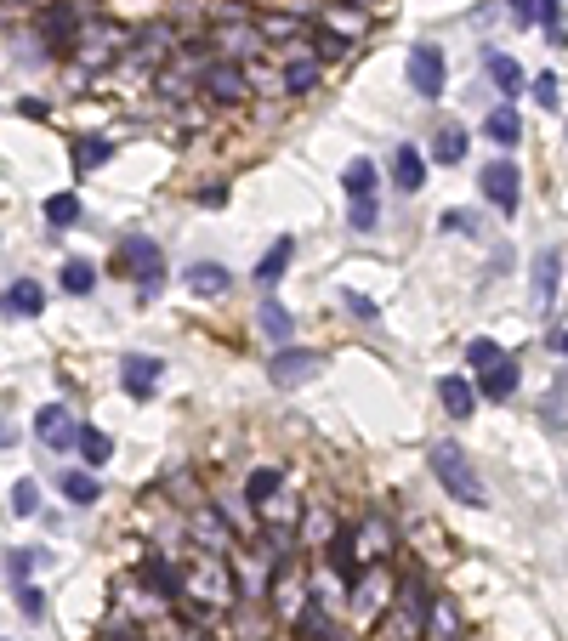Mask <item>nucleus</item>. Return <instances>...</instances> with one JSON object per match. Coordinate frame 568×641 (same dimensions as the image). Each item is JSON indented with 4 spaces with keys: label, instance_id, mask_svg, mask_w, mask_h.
Here are the masks:
<instances>
[{
    "label": "nucleus",
    "instance_id": "37998d69",
    "mask_svg": "<svg viewBox=\"0 0 568 641\" xmlns=\"http://www.w3.org/2000/svg\"><path fill=\"white\" fill-rule=\"evenodd\" d=\"M18 613H23L29 624H35L40 613H46V590H35V585H18Z\"/></svg>",
    "mask_w": 568,
    "mask_h": 641
},
{
    "label": "nucleus",
    "instance_id": "09e8293b",
    "mask_svg": "<svg viewBox=\"0 0 568 641\" xmlns=\"http://www.w3.org/2000/svg\"><path fill=\"white\" fill-rule=\"evenodd\" d=\"M347 52V40H336V35H319L313 40V57H341Z\"/></svg>",
    "mask_w": 568,
    "mask_h": 641
},
{
    "label": "nucleus",
    "instance_id": "f8f14e48",
    "mask_svg": "<svg viewBox=\"0 0 568 641\" xmlns=\"http://www.w3.org/2000/svg\"><path fill=\"white\" fill-rule=\"evenodd\" d=\"M421 182H426L421 148H415V142H398V148H392V188H398V193H421Z\"/></svg>",
    "mask_w": 568,
    "mask_h": 641
},
{
    "label": "nucleus",
    "instance_id": "49530a36",
    "mask_svg": "<svg viewBox=\"0 0 568 641\" xmlns=\"http://www.w3.org/2000/svg\"><path fill=\"white\" fill-rule=\"evenodd\" d=\"M375 227V199H353V233H370Z\"/></svg>",
    "mask_w": 568,
    "mask_h": 641
},
{
    "label": "nucleus",
    "instance_id": "a19ab883",
    "mask_svg": "<svg viewBox=\"0 0 568 641\" xmlns=\"http://www.w3.org/2000/svg\"><path fill=\"white\" fill-rule=\"evenodd\" d=\"M35 562H40V551H29V545H23V551H12V556H6V579H12V585H29Z\"/></svg>",
    "mask_w": 568,
    "mask_h": 641
},
{
    "label": "nucleus",
    "instance_id": "39448f33",
    "mask_svg": "<svg viewBox=\"0 0 568 641\" xmlns=\"http://www.w3.org/2000/svg\"><path fill=\"white\" fill-rule=\"evenodd\" d=\"M404 74H409V91H415V97H426V103L444 97V52H438V46H415Z\"/></svg>",
    "mask_w": 568,
    "mask_h": 641
},
{
    "label": "nucleus",
    "instance_id": "412c9836",
    "mask_svg": "<svg viewBox=\"0 0 568 641\" xmlns=\"http://www.w3.org/2000/svg\"><path fill=\"white\" fill-rule=\"evenodd\" d=\"M290 261H296V239H279V244H273V250L262 256V267H256V284H262V290H273Z\"/></svg>",
    "mask_w": 568,
    "mask_h": 641
},
{
    "label": "nucleus",
    "instance_id": "6ab92c4d",
    "mask_svg": "<svg viewBox=\"0 0 568 641\" xmlns=\"http://www.w3.org/2000/svg\"><path fill=\"white\" fill-rule=\"evenodd\" d=\"M353 539H358V556H370V562H375V556L392 545V528H387V517L375 511V517H364V522L353 528Z\"/></svg>",
    "mask_w": 568,
    "mask_h": 641
},
{
    "label": "nucleus",
    "instance_id": "1a4fd4ad",
    "mask_svg": "<svg viewBox=\"0 0 568 641\" xmlns=\"http://www.w3.org/2000/svg\"><path fill=\"white\" fill-rule=\"evenodd\" d=\"M472 375H478V392H483V398L506 403V398L517 392V375H523V369H517V358H512V352H500V358H489V364H483V369H472Z\"/></svg>",
    "mask_w": 568,
    "mask_h": 641
},
{
    "label": "nucleus",
    "instance_id": "7ed1b4c3",
    "mask_svg": "<svg viewBox=\"0 0 568 641\" xmlns=\"http://www.w3.org/2000/svg\"><path fill=\"white\" fill-rule=\"evenodd\" d=\"M478 188H483V199H489L500 216H517V205H523V176H517L512 159H489V165L478 171Z\"/></svg>",
    "mask_w": 568,
    "mask_h": 641
},
{
    "label": "nucleus",
    "instance_id": "79ce46f5",
    "mask_svg": "<svg viewBox=\"0 0 568 641\" xmlns=\"http://www.w3.org/2000/svg\"><path fill=\"white\" fill-rule=\"evenodd\" d=\"M534 6H540V23H546V35L563 46V40H568V29H563V6H557V0H534Z\"/></svg>",
    "mask_w": 568,
    "mask_h": 641
},
{
    "label": "nucleus",
    "instance_id": "bb28decb",
    "mask_svg": "<svg viewBox=\"0 0 568 641\" xmlns=\"http://www.w3.org/2000/svg\"><path fill=\"white\" fill-rule=\"evenodd\" d=\"M74 449H80V460H86L91 471L114 460V443H108V432H97V426H80V443H74Z\"/></svg>",
    "mask_w": 568,
    "mask_h": 641
},
{
    "label": "nucleus",
    "instance_id": "9b49d317",
    "mask_svg": "<svg viewBox=\"0 0 568 641\" xmlns=\"http://www.w3.org/2000/svg\"><path fill=\"white\" fill-rule=\"evenodd\" d=\"M199 91L216 97V103H239L245 97V74H239V63H205L199 69Z\"/></svg>",
    "mask_w": 568,
    "mask_h": 641
},
{
    "label": "nucleus",
    "instance_id": "20e7f679",
    "mask_svg": "<svg viewBox=\"0 0 568 641\" xmlns=\"http://www.w3.org/2000/svg\"><path fill=\"white\" fill-rule=\"evenodd\" d=\"M319 369H324V352H313V347H279V352H273V364H267V381L279 386V392H296V386H307Z\"/></svg>",
    "mask_w": 568,
    "mask_h": 641
},
{
    "label": "nucleus",
    "instance_id": "9d476101",
    "mask_svg": "<svg viewBox=\"0 0 568 641\" xmlns=\"http://www.w3.org/2000/svg\"><path fill=\"white\" fill-rule=\"evenodd\" d=\"M324 568L336 573V579H341L347 590L358 585V573H364V562H358V539H353V528H341V534H330V545H324Z\"/></svg>",
    "mask_w": 568,
    "mask_h": 641
},
{
    "label": "nucleus",
    "instance_id": "5701e85b",
    "mask_svg": "<svg viewBox=\"0 0 568 641\" xmlns=\"http://www.w3.org/2000/svg\"><path fill=\"white\" fill-rule=\"evenodd\" d=\"M194 534L199 539H205V551H228V522H222V517H216V505H199V511H194Z\"/></svg>",
    "mask_w": 568,
    "mask_h": 641
},
{
    "label": "nucleus",
    "instance_id": "de8ad7c7",
    "mask_svg": "<svg viewBox=\"0 0 568 641\" xmlns=\"http://www.w3.org/2000/svg\"><path fill=\"white\" fill-rule=\"evenodd\" d=\"M341 307H347V312H358L364 324H370V318H375V307H370V301H364V295H353V290H341Z\"/></svg>",
    "mask_w": 568,
    "mask_h": 641
},
{
    "label": "nucleus",
    "instance_id": "f704fd0d",
    "mask_svg": "<svg viewBox=\"0 0 568 641\" xmlns=\"http://www.w3.org/2000/svg\"><path fill=\"white\" fill-rule=\"evenodd\" d=\"M108 159H114V142L108 137H86L80 148H74V165H80V171H97V165H108Z\"/></svg>",
    "mask_w": 568,
    "mask_h": 641
},
{
    "label": "nucleus",
    "instance_id": "58836bf2",
    "mask_svg": "<svg viewBox=\"0 0 568 641\" xmlns=\"http://www.w3.org/2000/svg\"><path fill=\"white\" fill-rule=\"evenodd\" d=\"M444 233H466V239H478V233H489V227H483L478 210H444Z\"/></svg>",
    "mask_w": 568,
    "mask_h": 641
},
{
    "label": "nucleus",
    "instance_id": "a878e982",
    "mask_svg": "<svg viewBox=\"0 0 568 641\" xmlns=\"http://www.w3.org/2000/svg\"><path fill=\"white\" fill-rule=\"evenodd\" d=\"M341 193H347V199H375V165L370 159H353V165L341 171Z\"/></svg>",
    "mask_w": 568,
    "mask_h": 641
},
{
    "label": "nucleus",
    "instance_id": "8fccbe9b",
    "mask_svg": "<svg viewBox=\"0 0 568 641\" xmlns=\"http://www.w3.org/2000/svg\"><path fill=\"white\" fill-rule=\"evenodd\" d=\"M199 205L222 210V205H228V188H222V182H211V188H199Z\"/></svg>",
    "mask_w": 568,
    "mask_h": 641
},
{
    "label": "nucleus",
    "instance_id": "dca6fc26",
    "mask_svg": "<svg viewBox=\"0 0 568 641\" xmlns=\"http://www.w3.org/2000/svg\"><path fill=\"white\" fill-rule=\"evenodd\" d=\"M466 159V131L455 120H444L432 131V165H461Z\"/></svg>",
    "mask_w": 568,
    "mask_h": 641
},
{
    "label": "nucleus",
    "instance_id": "aec40b11",
    "mask_svg": "<svg viewBox=\"0 0 568 641\" xmlns=\"http://www.w3.org/2000/svg\"><path fill=\"white\" fill-rule=\"evenodd\" d=\"M46 307V290H40L35 278H18L12 290H6V312H18V318H40Z\"/></svg>",
    "mask_w": 568,
    "mask_h": 641
},
{
    "label": "nucleus",
    "instance_id": "c9c22d12",
    "mask_svg": "<svg viewBox=\"0 0 568 641\" xmlns=\"http://www.w3.org/2000/svg\"><path fill=\"white\" fill-rule=\"evenodd\" d=\"M296 630H302L307 641H336L330 636V619H324V602H307L302 619H296Z\"/></svg>",
    "mask_w": 568,
    "mask_h": 641
},
{
    "label": "nucleus",
    "instance_id": "2eb2a0df",
    "mask_svg": "<svg viewBox=\"0 0 568 641\" xmlns=\"http://www.w3.org/2000/svg\"><path fill=\"white\" fill-rule=\"evenodd\" d=\"M46 40H52V46H74V40H80V12H74L69 0L46 6Z\"/></svg>",
    "mask_w": 568,
    "mask_h": 641
},
{
    "label": "nucleus",
    "instance_id": "393cba45",
    "mask_svg": "<svg viewBox=\"0 0 568 641\" xmlns=\"http://www.w3.org/2000/svg\"><path fill=\"white\" fill-rule=\"evenodd\" d=\"M483 69H489V80H495L506 97H517V91H523V69H517L506 52H483Z\"/></svg>",
    "mask_w": 568,
    "mask_h": 641
},
{
    "label": "nucleus",
    "instance_id": "c756f323",
    "mask_svg": "<svg viewBox=\"0 0 568 641\" xmlns=\"http://www.w3.org/2000/svg\"><path fill=\"white\" fill-rule=\"evenodd\" d=\"M57 488H63V500H74V505H91L97 500V477H91V471H57Z\"/></svg>",
    "mask_w": 568,
    "mask_h": 641
},
{
    "label": "nucleus",
    "instance_id": "4be33fe9",
    "mask_svg": "<svg viewBox=\"0 0 568 641\" xmlns=\"http://www.w3.org/2000/svg\"><path fill=\"white\" fill-rule=\"evenodd\" d=\"M256 330H262L267 341H279V347H284V341H290V335H296V324H290V312H284L279 301H273V295H267V301H262V312H256Z\"/></svg>",
    "mask_w": 568,
    "mask_h": 641
},
{
    "label": "nucleus",
    "instance_id": "473e14b6",
    "mask_svg": "<svg viewBox=\"0 0 568 641\" xmlns=\"http://www.w3.org/2000/svg\"><path fill=\"white\" fill-rule=\"evenodd\" d=\"M74 46H80L91 63H103L108 46H120V35H108V23H91V29H80V40H74Z\"/></svg>",
    "mask_w": 568,
    "mask_h": 641
},
{
    "label": "nucleus",
    "instance_id": "a211bd4d",
    "mask_svg": "<svg viewBox=\"0 0 568 641\" xmlns=\"http://www.w3.org/2000/svg\"><path fill=\"white\" fill-rule=\"evenodd\" d=\"M228 284H233V273L222 261H194V267H188V290L194 295H222Z\"/></svg>",
    "mask_w": 568,
    "mask_h": 641
},
{
    "label": "nucleus",
    "instance_id": "423d86ee",
    "mask_svg": "<svg viewBox=\"0 0 568 641\" xmlns=\"http://www.w3.org/2000/svg\"><path fill=\"white\" fill-rule=\"evenodd\" d=\"M142 585L154 590V596H160L165 607H182V602H188V579H182V573L171 568V562H165L160 551H148V556H142Z\"/></svg>",
    "mask_w": 568,
    "mask_h": 641
},
{
    "label": "nucleus",
    "instance_id": "cd10ccee",
    "mask_svg": "<svg viewBox=\"0 0 568 641\" xmlns=\"http://www.w3.org/2000/svg\"><path fill=\"white\" fill-rule=\"evenodd\" d=\"M57 284H63L69 295H91V290H97V267L80 261V256H69V261H63V273H57Z\"/></svg>",
    "mask_w": 568,
    "mask_h": 641
},
{
    "label": "nucleus",
    "instance_id": "e433bc0d",
    "mask_svg": "<svg viewBox=\"0 0 568 641\" xmlns=\"http://www.w3.org/2000/svg\"><path fill=\"white\" fill-rule=\"evenodd\" d=\"M165 46H171V29H142V35H137V57H142V63H165V57H171Z\"/></svg>",
    "mask_w": 568,
    "mask_h": 641
},
{
    "label": "nucleus",
    "instance_id": "0eeeda50",
    "mask_svg": "<svg viewBox=\"0 0 568 641\" xmlns=\"http://www.w3.org/2000/svg\"><path fill=\"white\" fill-rule=\"evenodd\" d=\"M35 437L46 443V449H57V454H69L74 443H80V420L63 409V403H46L35 415Z\"/></svg>",
    "mask_w": 568,
    "mask_h": 641
},
{
    "label": "nucleus",
    "instance_id": "6e6552de",
    "mask_svg": "<svg viewBox=\"0 0 568 641\" xmlns=\"http://www.w3.org/2000/svg\"><path fill=\"white\" fill-rule=\"evenodd\" d=\"M160 375H165V364H160V358H148V352H125V358H120V386L137 403L160 392Z\"/></svg>",
    "mask_w": 568,
    "mask_h": 641
},
{
    "label": "nucleus",
    "instance_id": "72a5a7b5",
    "mask_svg": "<svg viewBox=\"0 0 568 641\" xmlns=\"http://www.w3.org/2000/svg\"><path fill=\"white\" fill-rule=\"evenodd\" d=\"M313 86H319V57H302V63L284 69V91H290V97H302V91H313Z\"/></svg>",
    "mask_w": 568,
    "mask_h": 641
},
{
    "label": "nucleus",
    "instance_id": "f03ea898",
    "mask_svg": "<svg viewBox=\"0 0 568 641\" xmlns=\"http://www.w3.org/2000/svg\"><path fill=\"white\" fill-rule=\"evenodd\" d=\"M120 267H131V278L142 284V295H154L165 284V256L148 233H125L120 239Z\"/></svg>",
    "mask_w": 568,
    "mask_h": 641
},
{
    "label": "nucleus",
    "instance_id": "b1692460",
    "mask_svg": "<svg viewBox=\"0 0 568 641\" xmlns=\"http://www.w3.org/2000/svg\"><path fill=\"white\" fill-rule=\"evenodd\" d=\"M438 398H444V409L455 420H466L472 409H478V398H472V386H466L461 375H444V381H438Z\"/></svg>",
    "mask_w": 568,
    "mask_h": 641
},
{
    "label": "nucleus",
    "instance_id": "a18cd8bd",
    "mask_svg": "<svg viewBox=\"0 0 568 641\" xmlns=\"http://www.w3.org/2000/svg\"><path fill=\"white\" fill-rule=\"evenodd\" d=\"M534 103H540V108L563 103V97H557V74H540V80H534Z\"/></svg>",
    "mask_w": 568,
    "mask_h": 641
},
{
    "label": "nucleus",
    "instance_id": "ddd939ff",
    "mask_svg": "<svg viewBox=\"0 0 568 641\" xmlns=\"http://www.w3.org/2000/svg\"><path fill=\"white\" fill-rule=\"evenodd\" d=\"M557 273H563V250H540L534 256V307L551 312V301H557Z\"/></svg>",
    "mask_w": 568,
    "mask_h": 641
},
{
    "label": "nucleus",
    "instance_id": "c03bdc74",
    "mask_svg": "<svg viewBox=\"0 0 568 641\" xmlns=\"http://www.w3.org/2000/svg\"><path fill=\"white\" fill-rule=\"evenodd\" d=\"M506 18H512L517 29H534V23H540V6H534V0H506Z\"/></svg>",
    "mask_w": 568,
    "mask_h": 641
},
{
    "label": "nucleus",
    "instance_id": "c85d7f7f",
    "mask_svg": "<svg viewBox=\"0 0 568 641\" xmlns=\"http://www.w3.org/2000/svg\"><path fill=\"white\" fill-rule=\"evenodd\" d=\"M432 602H438V596H426V585L421 579H415V573H409L404 585H398V607H404L409 619L415 624H426V613H432Z\"/></svg>",
    "mask_w": 568,
    "mask_h": 641
},
{
    "label": "nucleus",
    "instance_id": "4468645a",
    "mask_svg": "<svg viewBox=\"0 0 568 641\" xmlns=\"http://www.w3.org/2000/svg\"><path fill=\"white\" fill-rule=\"evenodd\" d=\"M262 29H256V23H245V18H233L228 29H222V35H216V46H222V52H228V63L233 57H256L262 52Z\"/></svg>",
    "mask_w": 568,
    "mask_h": 641
},
{
    "label": "nucleus",
    "instance_id": "f3484780",
    "mask_svg": "<svg viewBox=\"0 0 568 641\" xmlns=\"http://www.w3.org/2000/svg\"><path fill=\"white\" fill-rule=\"evenodd\" d=\"M483 137L500 142V148H517V137H523V120H517V108H512V103L489 108V120H483Z\"/></svg>",
    "mask_w": 568,
    "mask_h": 641
},
{
    "label": "nucleus",
    "instance_id": "f257e3e1",
    "mask_svg": "<svg viewBox=\"0 0 568 641\" xmlns=\"http://www.w3.org/2000/svg\"><path fill=\"white\" fill-rule=\"evenodd\" d=\"M426 460H432V477H438V483H444L461 505H489V488H483L478 466L466 460L461 443H449V437H444V443H432V454H426Z\"/></svg>",
    "mask_w": 568,
    "mask_h": 641
},
{
    "label": "nucleus",
    "instance_id": "4c0bfd02",
    "mask_svg": "<svg viewBox=\"0 0 568 641\" xmlns=\"http://www.w3.org/2000/svg\"><path fill=\"white\" fill-rule=\"evenodd\" d=\"M46 222H52V227H74V222H80V199H74V193H52V199H46Z\"/></svg>",
    "mask_w": 568,
    "mask_h": 641
},
{
    "label": "nucleus",
    "instance_id": "2f4dec72",
    "mask_svg": "<svg viewBox=\"0 0 568 641\" xmlns=\"http://www.w3.org/2000/svg\"><path fill=\"white\" fill-rule=\"evenodd\" d=\"M284 488V471L279 466H262V471H250V483H245V500L250 505H267L273 494Z\"/></svg>",
    "mask_w": 568,
    "mask_h": 641
},
{
    "label": "nucleus",
    "instance_id": "3c124183",
    "mask_svg": "<svg viewBox=\"0 0 568 641\" xmlns=\"http://www.w3.org/2000/svg\"><path fill=\"white\" fill-rule=\"evenodd\" d=\"M0 443H12V426H6V420H0Z\"/></svg>",
    "mask_w": 568,
    "mask_h": 641
},
{
    "label": "nucleus",
    "instance_id": "7c9ffc66",
    "mask_svg": "<svg viewBox=\"0 0 568 641\" xmlns=\"http://www.w3.org/2000/svg\"><path fill=\"white\" fill-rule=\"evenodd\" d=\"M426 630H432V641H461V613H455V602H432Z\"/></svg>",
    "mask_w": 568,
    "mask_h": 641
},
{
    "label": "nucleus",
    "instance_id": "ea45409f",
    "mask_svg": "<svg viewBox=\"0 0 568 641\" xmlns=\"http://www.w3.org/2000/svg\"><path fill=\"white\" fill-rule=\"evenodd\" d=\"M12 511H18V517H35V511H40V483H35V477L12 483Z\"/></svg>",
    "mask_w": 568,
    "mask_h": 641
}]
</instances>
